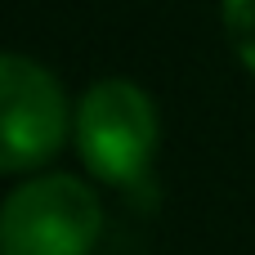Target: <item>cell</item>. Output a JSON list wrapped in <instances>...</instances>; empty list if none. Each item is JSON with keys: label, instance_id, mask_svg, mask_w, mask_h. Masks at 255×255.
<instances>
[{"label": "cell", "instance_id": "277c9868", "mask_svg": "<svg viewBox=\"0 0 255 255\" xmlns=\"http://www.w3.org/2000/svg\"><path fill=\"white\" fill-rule=\"evenodd\" d=\"M224 31L233 54L255 72V0H224Z\"/></svg>", "mask_w": 255, "mask_h": 255}, {"label": "cell", "instance_id": "6da1fadb", "mask_svg": "<svg viewBox=\"0 0 255 255\" xmlns=\"http://www.w3.org/2000/svg\"><path fill=\"white\" fill-rule=\"evenodd\" d=\"M76 152L85 170L117 188H139L157 157V112L134 81H99L76 108Z\"/></svg>", "mask_w": 255, "mask_h": 255}, {"label": "cell", "instance_id": "7a4b0ae2", "mask_svg": "<svg viewBox=\"0 0 255 255\" xmlns=\"http://www.w3.org/2000/svg\"><path fill=\"white\" fill-rule=\"evenodd\" d=\"M99 233H103L99 197L67 175L13 188L0 211L4 255H90Z\"/></svg>", "mask_w": 255, "mask_h": 255}, {"label": "cell", "instance_id": "3957f363", "mask_svg": "<svg viewBox=\"0 0 255 255\" xmlns=\"http://www.w3.org/2000/svg\"><path fill=\"white\" fill-rule=\"evenodd\" d=\"M0 99H4L0 170H9V175L36 170L67 139V126H72L67 99L58 90V81L40 63L22 58V54H4L0 58Z\"/></svg>", "mask_w": 255, "mask_h": 255}]
</instances>
